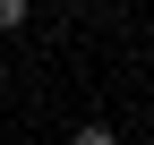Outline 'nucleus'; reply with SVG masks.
I'll list each match as a JSON object with an SVG mask.
<instances>
[{
	"label": "nucleus",
	"mask_w": 154,
	"mask_h": 145,
	"mask_svg": "<svg viewBox=\"0 0 154 145\" xmlns=\"http://www.w3.org/2000/svg\"><path fill=\"white\" fill-rule=\"evenodd\" d=\"M69 145H120V137H111V128H103V120H86V128H77Z\"/></svg>",
	"instance_id": "obj_1"
},
{
	"label": "nucleus",
	"mask_w": 154,
	"mask_h": 145,
	"mask_svg": "<svg viewBox=\"0 0 154 145\" xmlns=\"http://www.w3.org/2000/svg\"><path fill=\"white\" fill-rule=\"evenodd\" d=\"M26 26V0H0V34H17Z\"/></svg>",
	"instance_id": "obj_2"
}]
</instances>
